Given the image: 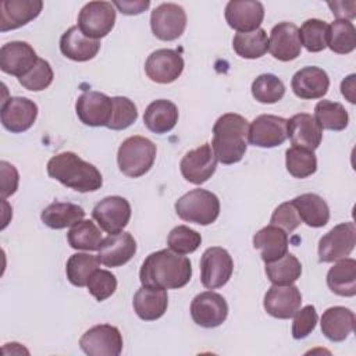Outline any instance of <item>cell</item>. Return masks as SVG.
<instances>
[{"instance_id": "cell-1", "label": "cell", "mask_w": 356, "mask_h": 356, "mask_svg": "<svg viewBox=\"0 0 356 356\" xmlns=\"http://www.w3.org/2000/svg\"><path fill=\"white\" fill-rule=\"evenodd\" d=\"M192 277V266L188 257L161 249L150 253L139 271L142 285L161 289H179L185 286Z\"/></svg>"}, {"instance_id": "cell-2", "label": "cell", "mask_w": 356, "mask_h": 356, "mask_svg": "<svg viewBox=\"0 0 356 356\" xmlns=\"http://www.w3.org/2000/svg\"><path fill=\"white\" fill-rule=\"evenodd\" d=\"M47 174L64 186L81 193L95 192L103 185L100 171L74 152H63L53 156L47 163Z\"/></svg>"}, {"instance_id": "cell-3", "label": "cell", "mask_w": 356, "mask_h": 356, "mask_svg": "<svg viewBox=\"0 0 356 356\" xmlns=\"http://www.w3.org/2000/svg\"><path fill=\"white\" fill-rule=\"evenodd\" d=\"M248 120L235 113L222 114L216 121L211 147L220 163L229 165L242 160L248 147Z\"/></svg>"}, {"instance_id": "cell-4", "label": "cell", "mask_w": 356, "mask_h": 356, "mask_svg": "<svg viewBox=\"0 0 356 356\" xmlns=\"http://www.w3.org/2000/svg\"><path fill=\"white\" fill-rule=\"evenodd\" d=\"M154 160L156 145L145 136H129L118 147V168L129 178L145 175L153 167Z\"/></svg>"}, {"instance_id": "cell-5", "label": "cell", "mask_w": 356, "mask_h": 356, "mask_svg": "<svg viewBox=\"0 0 356 356\" xmlns=\"http://www.w3.org/2000/svg\"><path fill=\"white\" fill-rule=\"evenodd\" d=\"M175 211L184 221L209 225L220 214V200L210 191L192 189L175 202Z\"/></svg>"}, {"instance_id": "cell-6", "label": "cell", "mask_w": 356, "mask_h": 356, "mask_svg": "<svg viewBox=\"0 0 356 356\" xmlns=\"http://www.w3.org/2000/svg\"><path fill=\"white\" fill-rule=\"evenodd\" d=\"M115 24V10L108 1H89L78 15V28L82 33L92 39L107 36Z\"/></svg>"}, {"instance_id": "cell-7", "label": "cell", "mask_w": 356, "mask_h": 356, "mask_svg": "<svg viewBox=\"0 0 356 356\" xmlns=\"http://www.w3.org/2000/svg\"><path fill=\"white\" fill-rule=\"evenodd\" d=\"M234 271V261L228 250L213 246L204 250L200 259V281L207 289L224 286Z\"/></svg>"}, {"instance_id": "cell-8", "label": "cell", "mask_w": 356, "mask_h": 356, "mask_svg": "<svg viewBox=\"0 0 356 356\" xmlns=\"http://www.w3.org/2000/svg\"><path fill=\"white\" fill-rule=\"evenodd\" d=\"M356 245V228L352 221L341 222L330 229L318 242V259L323 263H332L345 259Z\"/></svg>"}, {"instance_id": "cell-9", "label": "cell", "mask_w": 356, "mask_h": 356, "mask_svg": "<svg viewBox=\"0 0 356 356\" xmlns=\"http://www.w3.org/2000/svg\"><path fill=\"white\" fill-rule=\"evenodd\" d=\"M79 346L89 356H118L122 352V335L114 325H95L81 337Z\"/></svg>"}, {"instance_id": "cell-10", "label": "cell", "mask_w": 356, "mask_h": 356, "mask_svg": "<svg viewBox=\"0 0 356 356\" xmlns=\"http://www.w3.org/2000/svg\"><path fill=\"white\" fill-rule=\"evenodd\" d=\"M150 26L157 39L165 42L175 40L186 28L185 10L175 3H163L152 11Z\"/></svg>"}, {"instance_id": "cell-11", "label": "cell", "mask_w": 356, "mask_h": 356, "mask_svg": "<svg viewBox=\"0 0 356 356\" xmlns=\"http://www.w3.org/2000/svg\"><path fill=\"white\" fill-rule=\"evenodd\" d=\"M92 217L99 227L110 235L122 232L131 218V204L122 196H107L92 210Z\"/></svg>"}, {"instance_id": "cell-12", "label": "cell", "mask_w": 356, "mask_h": 356, "mask_svg": "<svg viewBox=\"0 0 356 356\" xmlns=\"http://www.w3.org/2000/svg\"><path fill=\"white\" fill-rule=\"evenodd\" d=\"M217 157L210 143H203L199 147L185 153L179 163L182 177L195 185L204 184L217 168Z\"/></svg>"}, {"instance_id": "cell-13", "label": "cell", "mask_w": 356, "mask_h": 356, "mask_svg": "<svg viewBox=\"0 0 356 356\" xmlns=\"http://www.w3.org/2000/svg\"><path fill=\"white\" fill-rule=\"evenodd\" d=\"M191 316L197 325L203 328H214L227 320L228 305L220 293L206 291L193 298L191 303Z\"/></svg>"}, {"instance_id": "cell-14", "label": "cell", "mask_w": 356, "mask_h": 356, "mask_svg": "<svg viewBox=\"0 0 356 356\" xmlns=\"http://www.w3.org/2000/svg\"><path fill=\"white\" fill-rule=\"evenodd\" d=\"M38 117V106L33 100L28 97L14 96L3 100L0 118L3 127L13 132L21 134L28 131Z\"/></svg>"}, {"instance_id": "cell-15", "label": "cell", "mask_w": 356, "mask_h": 356, "mask_svg": "<svg viewBox=\"0 0 356 356\" xmlns=\"http://www.w3.org/2000/svg\"><path fill=\"white\" fill-rule=\"evenodd\" d=\"M75 110L85 125L107 127L113 114V97L96 90H86L78 97Z\"/></svg>"}, {"instance_id": "cell-16", "label": "cell", "mask_w": 356, "mask_h": 356, "mask_svg": "<svg viewBox=\"0 0 356 356\" xmlns=\"http://www.w3.org/2000/svg\"><path fill=\"white\" fill-rule=\"evenodd\" d=\"M249 143L257 147H275L286 139V120L278 115L261 114L249 125Z\"/></svg>"}, {"instance_id": "cell-17", "label": "cell", "mask_w": 356, "mask_h": 356, "mask_svg": "<svg viewBox=\"0 0 356 356\" xmlns=\"http://www.w3.org/2000/svg\"><path fill=\"white\" fill-rule=\"evenodd\" d=\"M184 71L182 56L171 49L154 50L145 63L146 75L157 83H171Z\"/></svg>"}, {"instance_id": "cell-18", "label": "cell", "mask_w": 356, "mask_h": 356, "mask_svg": "<svg viewBox=\"0 0 356 356\" xmlns=\"http://www.w3.org/2000/svg\"><path fill=\"white\" fill-rule=\"evenodd\" d=\"M302 295L296 285H275L268 288L264 295L263 306L266 312L275 318H291L300 309Z\"/></svg>"}, {"instance_id": "cell-19", "label": "cell", "mask_w": 356, "mask_h": 356, "mask_svg": "<svg viewBox=\"0 0 356 356\" xmlns=\"http://www.w3.org/2000/svg\"><path fill=\"white\" fill-rule=\"evenodd\" d=\"M33 47L21 40L8 42L0 49V68L3 72L17 76L18 79L26 75L38 61Z\"/></svg>"}, {"instance_id": "cell-20", "label": "cell", "mask_w": 356, "mask_h": 356, "mask_svg": "<svg viewBox=\"0 0 356 356\" xmlns=\"http://www.w3.org/2000/svg\"><path fill=\"white\" fill-rule=\"evenodd\" d=\"M264 7L254 0H231L225 6V21L238 32H252L260 28Z\"/></svg>"}, {"instance_id": "cell-21", "label": "cell", "mask_w": 356, "mask_h": 356, "mask_svg": "<svg viewBox=\"0 0 356 356\" xmlns=\"http://www.w3.org/2000/svg\"><path fill=\"white\" fill-rule=\"evenodd\" d=\"M302 44L299 28L292 22H280L273 26L268 39V51L280 61H292L300 56Z\"/></svg>"}, {"instance_id": "cell-22", "label": "cell", "mask_w": 356, "mask_h": 356, "mask_svg": "<svg viewBox=\"0 0 356 356\" xmlns=\"http://www.w3.org/2000/svg\"><path fill=\"white\" fill-rule=\"evenodd\" d=\"M286 138L293 147L314 152L323 139V129L312 114L299 113L286 120Z\"/></svg>"}, {"instance_id": "cell-23", "label": "cell", "mask_w": 356, "mask_h": 356, "mask_svg": "<svg viewBox=\"0 0 356 356\" xmlns=\"http://www.w3.org/2000/svg\"><path fill=\"white\" fill-rule=\"evenodd\" d=\"M136 253V241L129 232H118L104 238L99 248L97 259L106 267H120Z\"/></svg>"}, {"instance_id": "cell-24", "label": "cell", "mask_w": 356, "mask_h": 356, "mask_svg": "<svg viewBox=\"0 0 356 356\" xmlns=\"http://www.w3.org/2000/svg\"><path fill=\"white\" fill-rule=\"evenodd\" d=\"M43 8L40 0H3L0 3V31L18 29L35 19Z\"/></svg>"}, {"instance_id": "cell-25", "label": "cell", "mask_w": 356, "mask_h": 356, "mask_svg": "<svg viewBox=\"0 0 356 356\" xmlns=\"http://www.w3.org/2000/svg\"><path fill=\"white\" fill-rule=\"evenodd\" d=\"M291 86L300 99H321L328 92L330 78L323 68L305 67L292 76Z\"/></svg>"}, {"instance_id": "cell-26", "label": "cell", "mask_w": 356, "mask_h": 356, "mask_svg": "<svg viewBox=\"0 0 356 356\" xmlns=\"http://www.w3.org/2000/svg\"><path fill=\"white\" fill-rule=\"evenodd\" d=\"M132 305L140 320L154 321L167 312L168 295L165 289L142 285V288L136 291Z\"/></svg>"}, {"instance_id": "cell-27", "label": "cell", "mask_w": 356, "mask_h": 356, "mask_svg": "<svg viewBox=\"0 0 356 356\" xmlns=\"http://www.w3.org/2000/svg\"><path fill=\"white\" fill-rule=\"evenodd\" d=\"M61 53L74 61L92 60L100 50V42L82 33L78 25L67 29L60 39Z\"/></svg>"}, {"instance_id": "cell-28", "label": "cell", "mask_w": 356, "mask_h": 356, "mask_svg": "<svg viewBox=\"0 0 356 356\" xmlns=\"http://www.w3.org/2000/svg\"><path fill=\"white\" fill-rule=\"evenodd\" d=\"M321 332L332 342L345 341L355 330V313L343 306L327 309L321 316Z\"/></svg>"}, {"instance_id": "cell-29", "label": "cell", "mask_w": 356, "mask_h": 356, "mask_svg": "<svg viewBox=\"0 0 356 356\" xmlns=\"http://www.w3.org/2000/svg\"><path fill=\"white\" fill-rule=\"evenodd\" d=\"M253 248L261 252L264 263L274 261L288 253V234L280 227L270 224L254 234Z\"/></svg>"}, {"instance_id": "cell-30", "label": "cell", "mask_w": 356, "mask_h": 356, "mask_svg": "<svg viewBox=\"0 0 356 356\" xmlns=\"http://www.w3.org/2000/svg\"><path fill=\"white\" fill-rule=\"evenodd\" d=\"M143 122L146 128L154 134H167L178 122V108L170 100H154L146 107L143 114Z\"/></svg>"}, {"instance_id": "cell-31", "label": "cell", "mask_w": 356, "mask_h": 356, "mask_svg": "<svg viewBox=\"0 0 356 356\" xmlns=\"http://www.w3.org/2000/svg\"><path fill=\"white\" fill-rule=\"evenodd\" d=\"M302 222L313 228L324 227L330 220V207L327 202L316 193H303L291 200Z\"/></svg>"}, {"instance_id": "cell-32", "label": "cell", "mask_w": 356, "mask_h": 356, "mask_svg": "<svg viewBox=\"0 0 356 356\" xmlns=\"http://www.w3.org/2000/svg\"><path fill=\"white\" fill-rule=\"evenodd\" d=\"M328 288L339 296H355L356 295V260L341 259L327 273Z\"/></svg>"}, {"instance_id": "cell-33", "label": "cell", "mask_w": 356, "mask_h": 356, "mask_svg": "<svg viewBox=\"0 0 356 356\" xmlns=\"http://www.w3.org/2000/svg\"><path fill=\"white\" fill-rule=\"evenodd\" d=\"M85 211L81 206L74 203L64 202H53L49 204L40 214L44 225L53 229H63L67 227H72L81 220H83Z\"/></svg>"}, {"instance_id": "cell-34", "label": "cell", "mask_w": 356, "mask_h": 356, "mask_svg": "<svg viewBox=\"0 0 356 356\" xmlns=\"http://www.w3.org/2000/svg\"><path fill=\"white\" fill-rule=\"evenodd\" d=\"M232 47L242 58H260L268 50V38L266 31L261 28L252 32H238L234 36Z\"/></svg>"}, {"instance_id": "cell-35", "label": "cell", "mask_w": 356, "mask_h": 356, "mask_svg": "<svg viewBox=\"0 0 356 356\" xmlns=\"http://www.w3.org/2000/svg\"><path fill=\"white\" fill-rule=\"evenodd\" d=\"M314 120L321 129L342 131L348 127L349 115L345 107L338 102L320 100L314 107Z\"/></svg>"}, {"instance_id": "cell-36", "label": "cell", "mask_w": 356, "mask_h": 356, "mask_svg": "<svg viewBox=\"0 0 356 356\" xmlns=\"http://www.w3.org/2000/svg\"><path fill=\"white\" fill-rule=\"evenodd\" d=\"M267 278L275 285L293 284L302 274V264L292 253H285L282 257L266 263Z\"/></svg>"}, {"instance_id": "cell-37", "label": "cell", "mask_w": 356, "mask_h": 356, "mask_svg": "<svg viewBox=\"0 0 356 356\" xmlns=\"http://www.w3.org/2000/svg\"><path fill=\"white\" fill-rule=\"evenodd\" d=\"M68 243L76 250H99L103 241L100 229L90 220H81L67 234Z\"/></svg>"}, {"instance_id": "cell-38", "label": "cell", "mask_w": 356, "mask_h": 356, "mask_svg": "<svg viewBox=\"0 0 356 356\" xmlns=\"http://www.w3.org/2000/svg\"><path fill=\"white\" fill-rule=\"evenodd\" d=\"M327 46L338 54H348L356 47V29L350 21L335 19L328 25Z\"/></svg>"}, {"instance_id": "cell-39", "label": "cell", "mask_w": 356, "mask_h": 356, "mask_svg": "<svg viewBox=\"0 0 356 356\" xmlns=\"http://www.w3.org/2000/svg\"><path fill=\"white\" fill-rule=\"evenodd\" d=\"M97 256L89 253H75L67 260L65 273L68 281L75 286H85L90 275L99 268Z\"/></svg>"}, {"instance_id": "cell-40", "label": "cell", "mask_w": 356, "mask_h": 356, "mask_svg": "<svg viewBox=\"0 0 356 356\" xmlns=\"http://www.w3.org/2000/svg\"><path fill=\"white\" fill-rule=\"evenodd\" d=\"M299 39L307 51L318 53L324 50L328 42V24L317 18L305 21L299 29Z\"/></svg>"}, {"instance_id": "cell-41", "label": "cell", "mask_w": 356, "mask_h": 356, "mask_svg": "<svg viewBox=\"0 0 356 356\" xmlns=\"http://www.w3.org/2000/svg\"><path fill=\"white\" fill-rule=\"evenodd\" d=\"M252 95L259 103L273 104L284 97L285 85L274 74H261L252 83Z\"/></svg>"}, {"instance_id": "cell-42", "label": "cell", "mask_w": 356, "mask_h": 356, "mask_svg": "<svg viewBox=\"0 0 356 356\" xmlns=\"http://www.w3.org/2000/svg\"><path fill=\"white\" fill-rule=\"evenodd\" d=\"M285 164L288 172L295 178H306L316 172L317 159L312 150L289 147L285 152Z\"/></svg>"}, {"instance_id": "cell-43", "label": "cell", "mask_w": 356, "mask_h": 356, "mask_svg": "<svg viewBox=\"0 0 356 356\" xmlns=\"http://www.w3.org/2000/svg\"><path fill=\"white\" fill-rule=\"evenodd\" d=\"M202 243V236L197 231L186 227L178 225L172 228L167 238L168 248L179 254L193 253Z\"/></svg>"}, {"instance_id": "cell-44", "label": "cell", "mask_w": 356, "mask_h": 356, "mask_svg": "<svg viewBox=\"0 0 356 356\" xmlns=\"http://www.w3.org/2000/svg\"><path fill=\"white\" fill-rule=\"evenodd\" d=\"M138 118V108L132 100L124 96L113 97V114L107 128L121 131L131 127Z\"/></svg>"}, {"instance_id": "cell-45", "label": "cell", "mask_w": 356, "mask_h": 356, "mask_svg": "<svg viewBox=\"0 0 356 356\" xmlns=\"http://www.w3.org/2000/svg\"><path fill=\"white\" fill-rule=\"evenodd\" d=\"M53 76L54 74L49 61L43 58H38L33 68L18 81L26 90L40 92L50 86V83L53 82Z\"/></svg>"}, {"instance_id": "cell-46", "label": "cell", "mask_w": 356, "mask_h": 356, "mask_svg": "<svg viewBox=\"0 0 356 356\" xmlns=\"http://www.w3.org/2000/svg\"><path fill=\"white\" fill-rule=\"evenodd\" d=\"M88 291L89 293L99 302L106 300L110 298L115 289H117V278L113 273L107 270H100L97 268L89 278L88 284Z\"/></svg>"}, {"instance_id": "cell-47", "label": "cell", "mask_w": 356, "mask_h": 356, "mask_svg": "<svg viewBox=\"0 0 356 356\" xmlns=\"http://www.w3.org/2000/svg\"><path fill=\"white\" fill-rule=\"evenodd\" d=\"M317 312L313 305H307L302 309H299L293 314V323H292V337L295 339H303L312 331L316 328L317 324Z\"/></svg>"}, {"instance_id": "cell-48", "label": "cell", "mask_w": 356, "mask_h": 356, "mask_svg": "<svg viewBox=\"0 0 356 356\" xmlns=\"http://www.w3.org/2000/svg\"><path fill=\"white\" fill-rule=\"evenodd\" d=\"M300 218L298 216V211L295 209V206L292 204V202H285L281 203L273 213L270 224L280 227L281 229H284L286 234L293 232L299 225H300Z\"/></svg>"}, {"instance_id": "cell-49", "label": "cell", "mask_w": 356, "mask_h": 356, "mask_svg": "<svg viewBox=\"0 0 356 356\" xmlns=\"http://www.w3.org/2000/svg\"><path fill=\"white\" fill-rule=\"evenodd\" d=\"M0 195L1 199L6 200L8 196H11L13 193H15L17 188H18V181H19V175L17 168L7 163V161H0Z\"/></svg>"}, {"instance_id": "cell-50", "label": "cell", "mask_w": 356, "mask_h": 356, "mask_svg": "<svg viewBox=\"0 0 356 356\" xmlns=\"http://www.w3.org/2000/svg\"><path fill=\"white\" fill-rule=\"evenodd\" d=\"M328 7L337 19H353L356 17V1H328Z\"/></svg>"}, {"instance_id": "cell-51", "label": "cell", "mask_w": 356, "mask_h": 356, "mask_svg": "<svg viewBox=\"0 0 356 356\" xmlns=\"http://www.w3.org/2000/svg\"><path fill=\"white\" fill-rule=\"evenodd\" d=\"M114 7H117L125 15H136L149 8V0H136V1H114Z\"/></svg>"}, {"instance_id": "cell-52", "label": "cell", "mask_w": 356, "mask_h": 356, "mask_svg": "<svg viewBox=\"0 0 356 356\" xmlns=\"http://www.w3.org/2000/svg\"><path fill=\"white\" fill-rule=\"evenodd\" d=\"M355 74H350L349 76H346L342 83H341V92L342 95L349 100V103L355 104L356 99H355Z\"/></svg>"}]
</instances>
